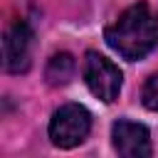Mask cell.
Returning <instances> with one entry per match:
<instances>
[{
  "mask_svg": "<svg viewBox=\"0 0 158 158\" xmlns=\"http://www.w3.org/2000/svg\"><path fill=\"white\" fill-rule=\"evenodd\" d=\"M104 37L114 52H118L123 59L136 62L158 44V22L146 2H136L123 10L114 25L106 27Z\"/></svg>",
  "mask_w": 158,
  "mask_h": 158,
  "instance_id": "obj_1",
  "label": "cell"
},
{
  "mask_svg": "<svg viewBox=\"0 0 158 158\" xmlns=\"http://www.w3.org/2000/svg\"><path fill=\"white\" fill-rule=\"evenodd\" d=\"M91 131V114L79 104H64L49 121V138L59 148L79 146Z\"/></svg>",
  "mask_w": 158,
  "mask_h": 158,
  "instance_id": "obj_2",
  "label": "cell"
},
{
  "mask_svg": "<svg viewBox=\"0 0 158 158\" xmlns=\"http://www.w3.org/2000/svg\"><path fill=\"white\" fill-rule=\"evenodd\" d=\"M81 72H84V81H86L89 91H91L96 99L111 104V101L118 96L123 74H121V69H118L111 59H106V57L99 54V52H86V57H84V69H81Z\"/></svg>",
  "mask_w": 158,
  "mask_h": 158,
  "instance_id": "obj_3",
  "label": "cell"
},
{
  "mask_svg": "<svg viewBox=\"0 0 158 158\" xmlns=\"http://www.w3.org/2000/svg\"><path fill=\"white\" fill-rule=\"evenodd\" d=\"M30 54H32V30L27 22L17 20L5 30L2 37V64L7 72L20 74L30 67Z\"/></svg>",
  "mask_w": 158,
  "mask_h": 158,
  "instance_id": "obj_4",
  "label": "cell"
},
{
  "mask_svg": "<svg viewBox=\"0 0 158 158\" xmlns=\"http://www.w3.org/2000/svg\"><path fill=\"white\" fill-rule=\"evenodd\" d=\"M111 138H114V148L123 158H148L153 153L151 136H148V128L143 123L118 118L111 128Z\"/></svg>",
  "mask_w": 158,
  "mask_h": 158,
  "instance_id": "obj_5",
  "label": "cell"
},
{
  "mask_svg": "<svg viewBox=\"0 0 158 158\" xmlns=\"http://www.w3.org/2000/svg\"><path fill=\"white\" fill-rule=\"evenodd\" d=\"M74 69H77L74 57H72L69 52H59V54H54V57L47 62L44 77H47V81H49L52 86H62V84H67V81L74 77Z\"/></svg>",
  "mask_w": 158,
  "mask_h": 158,
  "instance_id": "obj_6",
  "label": "cell"
},
{
  "mask_svg": "<svg viewBox=\"0 0 158 158\" xmlns=\"http://www.w3.org/2000/svg\"><path fill=\"white\" fill-rule=\"evenodd\" d=\"M141 99H143V106L151 109V111H158V74H151L143 84V91H141Z\"/></svg>",
  "mask_w": 158,
  "mask_h": 158,
  "instance_id": "obj_7",
  "label": "cell"
}]
</instances>
